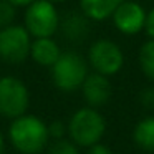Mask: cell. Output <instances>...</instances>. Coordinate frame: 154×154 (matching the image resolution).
<instances>
[{"instance_id":"cell-9","label":"cell","mask_w":154,"mask_h":154,"mask_svg":"<svg viewBox=\"0 0 154 154\" xmlns=\"http://www.w3.org/2000/svg\"><path fill=\"white\" fill-rule=\"evenodd\" d=\"M81 91H83V98L88 103V106L96 109L109 101L113 88L106 76L98 73H88L85 83L81 85Z\"/></svg>"},{"instance_id":"cell-23","label":"cell","mask_w":154,"mask_h":154,"mask_svg":"<svg viewBox=\"0 0 154 154\" xmlns=\"http://www.w3.org/2000/svg\"><path fill=\"white\" fill-rule=\"evenodd\" d=\"M51 4H61V2H68V0H48Z\"/></svg>"},{"instance_id":"cell-2","label":"cell","mask_w":154,"mask_h":154,"mask_svg":"<svg viewBox=\"0 0 154 154\" xmlns=\"http://www.w3.org/2000/svg\"><path fill=\"white\" fill-rule=\"evenodd\" d=\"M68 136L78 147H91L101 141L106 131V119L94 108H81L68 121Z\"/></svg>"},{"instance_id":"cell-7","label":"cell","mask_w":154,"mask_h":154,"mask_svg":"<svg viewBox=\"0 0 154 154\" xmlns=\"http://www.w3.org/2000/svg\"><path fill=\"white\" fill-rule=\"evenodd\" d=\"M88 63L94 73L111 76L116 75L124 65V55L114 42L101 38L96 40L88 50Z\"/></svg>"},{"instance_id":"cell-5","label":"cell","mask_w":154,"mask_h":154,"mask_svg":"<svg viewBox=\"0 0 154 154\" xmlns=\"http://www.w3.org/2000/svg\"><path fill=\"white\" fill-rule=\"evenodd\" d=\"M30 106V91L17 76H0V116L15 119L27 113Z\"/></svg>"},{"instance_id":"cell-13","label":"cell","mask_w":154,"mask_h":154,"mask_svg":"<svg viewBox=\"0 0 154 154\" xmlns=\"http://www.w3.org/2000/svg\"><path fill=\"white\" fill-rule=\"evenodd\" d=\"M133 139L137 147L146 152H154V116H147L136 124Z\"/></svg>"},{"instance_id":"cell-10","label":"cell","mask_w":154,"mask_h":154,"mask_svg":"<svg viewBox=\"0 0 154 154\" xmlns=\"http://www.w3.org/2000/svg\"><path fill=\"white\" fill-rule=\"evenodd\" d=\"M61 50L53 38H35L32 42L30 58L40 66L51 68L60 58Z\"/></svg>"},{"instance_id":"cell-22","label":"cell","mask_w":154,"mask_h":154,"mask_svg":"<svg viewBox=\"0 0 154 154\" xmlns=\"http://www.w3.org/2000/svg\"><path fill=\"white\" fill-rule=\"evenodd\" d=\"M5 151V139H4V134L0 133V154H4Z\"/></svg>"},{"instance_id":"cell-4","label":"cell","mask_w":154,"mask_h":154,"mask_svg":"<svg viewBox=\"0 0 154 154\" xmlns=\"http://www.w3.org/2000/svg\"><path fill=\"white\" fill-rule=\"evenodd\" d=\"M60 15L55 4L48 0H35L25 8L23 27L35 38H51L60 28Z\"/></svg>"},{"instance_id":"cell-3","label":"cell","mask_w":154,"mask_h":154,"mask_svg":"<svg viewBox=\"0 0 154 154\" xmlns=\"http://www.w3.org/2000/svg\"><path fill=\"white\" fill-rule=\"evenodd\" d=\"M51 81L60 91H75L81 88L88 76V63L76 51H61L57 63L50 68Z\"/></svg>"},{"instance_id":"cell-16","label":"cell","mask_w":154,"mask_h":154,"mask_svg":"<svg viewBox=\"0 0 154 154\" xmlns=\"http://www.w3.org/2000/svg\"><path fill=\"white\" fill-rule=\"evenodd\" d=\"M15 17H17V8L7 0H0V30L14 25Z\"/></svg>"},{"instance_id":"cell-6","label":"cell","mask_w":154,"mask_h":154,"mask_svg":"<svg viewBox=\"0 0 154 154\" xmlns=\"http://www.w3.org/2000/svg\"><path fill=\"white\" fill-rule=\"evenodd\" d=\"M32 37L23 25H10L0 30V60L8 65L23 63L30 57Z\"/></svg>"},{"instance_id":"cell-18","label":"cell","mask_w":154,"mask_h":154,"mask_svg":"<svg viewBox=\"0 0 154 154\" xmlns=\"http://www.w3.org/2000/svg\"><path fill=\"white\" fill-rule=\"evenodd\" d=\"M139 103L147 109H154V86L144 88L139 93Z\"/></svg>"},{"instance_id":"cell-17","label":"cell","mask_w":154,"mask_h":154,"mask_svg":"<svg viewBox=\"0 0 154 154\" xmlns=\"http://www.w3.org/2000/svg\"><path fill=\"white\" fill-rule=\"evenodd\" d=\"M68 133V126L60 119H55L48 124V134H50V139L57 141V139H63L65 134Z\"/></svg>"},{"instance_id":"cell-8","label":"cell","mask_w":154,"mask_h":154,"mask_svg":"<svg viewBox=\"0 0 154 154\" xmlns=\"http://www.w3.org/2000/svg\"><path fill=\"white\" fill-rule=\"evenodd\" d=\"M113 23L121 33L124 35H136L144 30L146 23V10L141 7V4L134 0H124L123 4L114 10Z\"/></svg>"},{"instance_id":"cell-15","label":"cell","mask_w":154,"mask_h":154,"mask_svg":"<svg viewBox=\"0 0 154 154\" xmlns=\"http://www.w3.org/2000/svg\"><path fill=\"white\" fill-rule=\"evenodd\" d=\"M47 152L48 154H80V151H78V146L71 139L63 137V139H57V141L48 143Z\"/></svg>"},{"instance_id":"cell-1","label":"cell","mask_w":154,"mask_h":154,"mask_svg":"<svg viewBox=\"0 0 154 154\" xmlns=\"http://www.w3.org/2000/svg\"><path fill=\"white\" fill-rule=\"evenodd\" d=\"M8 141L20 154H40L50 143L48 124L35 114H22L8 126Z\"/></svg>"},{"instance_id":"cell-19","label":"cell","mask_w":154,"mask_h":154,"mask_svg":"<svg viewBox=\"0 0 154 154\" xmlns=\"http://www.w3.org/2000/svg\"><path fill=\"white\" fill-rule=\"evenodd\" d=\"M144 32L149 37V40H154V7L146 14V23H144Z\"/></svg>"},{"instance_id":"cell-14","label":"cell","mask_w":154,"mask_h":154,"mask_svg":"<svg viewBox=\"0 0 154 154\" xmlns=\"http://www.w3.org/2000/svg\"><path fill=\"white\" fill-rule=\"evenodd\" d=\"M139 66L143 73L154 81V40H147L139 48Z\"/></svg>"},{"instance_id":"cell-20","label":"cell","mask_w":154,"mask_h":154,"mask_svg":"<svg viewBox=\"0 0 154 154\" xmlns=\"http://www.w3.org/2000/svg\"><path fill=\"white\" fill-rule=\"evenodd\" d=\"M88 154H113V152H111V149L108 146L98 143V144H94V146L88 147Z\"/></svg>"},{"instance_id":"cell-21","label":"cell","mask_w":154,"mask_h":154,"mask_svg":"<svg viewBox=\"0 0 154 154\" xmlns=\"http://www.w3.org/2000/svg\"><path fill=\"white\" fill-rule=\"evenodd\" d=\"M7 2H10V4L14 5L15 8H17V7H25V8H27L28 5L33 4L35 0H7Z\"/></svg>"},{"instance_id":"cell-12","label":"cell","mask_w":154,"mask_h":154,"mask_svg":"<svg viewBox=\"0 0 154 154\" xmlns=\"http://www.w3.org/2000/svg\"><path fill=\"white\" fill-rule=\"evenodd\" d=\"M60 27L63 35L68 38L70 42H83L85 38L90 33V23H88V18L85 15L80 14H70L60 20Z\"/></svg>"},{"instance_id":"cell-11","label":"cell","mask_w":154,"mask_h":154,"mask_svg":"<svg viewBox=\"0 0 154 154\" xmlns=\"http://www.w3.org/2000/svg\"><path fill=\"white\" fill-rule=\"evenodd\" d=\"M124 0H80V8L88 20L101 22L113 17L114 10Z\"/></svg>"}]
</instances>
